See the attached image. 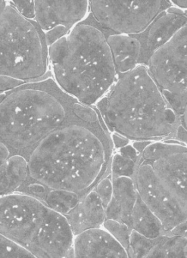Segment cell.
I'll return each instance as SVG.
<instances>
[{
	"mask_svg": "<svg viewBox=\"0 0 187 258\" xmlns=\"http://www.w3.org/2000/svg\"><path fill=\"white\" fill-rule=\"evenodd\" d=\"M0 235L37 258H66L74 236L64 216L37 198H0Z\"/></svg>",
	"mask_w": 187,
	"mask_h": 258,
	"instance_id": "8992f818",
	"label": "cell"
},
{
	"mask_svg": "<svg viewBox=\"0 0 187 258\" xmlns=\"http://www.w3.org/2000/svg\"><path fill=\"white\" fill-rule=\"evenodd\" d=\"M131 143L137 153L134 185L166 234L187 220V145L175 140Z\"/></svg>",
	"mask_w": 187,
	"mask_h": 258,
	"instance_id": "3957f363",
	"label": "cell"
},
{
	"mask_svg": "<svg viewBox=\"0 0 187 258\" xmlns=\"http://www.w3.org/2000/svg\"><path fill=\"white\" fill-rule=\"evenodd\" d=\"M147 68L178 115L187 102V24L152 55Z\"/></svg>",
	"mask_w": 187,
	"mask_h": 258,
	"instance_id": "ba28073f",
	"label": "cell"
},
{
	"mask_svg": "<svg viewBox=\"0 0 187 258\" xmlns=\"http://www.w3.org/2000/svg\"><path fill=\"white\" fill-rule=\"evenodd\" d=\"M63 40L61 57L49 64L52 78L68 96L94 106L117 77L106 37L89 14Z\"/></svg>",
	"mask_w": 187,
	"mask_h": 258,
	"instance_id": "5b68a950",
	"label": "cell"
},
{
	"mask_svg": "<svg viewBox=\"0 0 187 258\" xmlns=\"http://www.w3.org/2000/svg\"><path fill=\"white\" fill-rule=\"evenodd\" d=\"M186 24V10H179L171 6L158 15L143 32L136 35L141 43L140 66L147 67L152 55Z\"/></svg>",
	"mask_w": 187,
	"mask_h": 258,
	"instance_id": "30bf717a",
	"label": "cell"
},
{
	"mask_svg": "<svg viewBox=\"0 0 187 258\" xmlns=\"http://www.w3.org/2000/svg\"><path fill=\"white\" fill-rule=\"evenodd\" d=\"M117 75L128 73L140 66L141 43L136 35L104 32Z\"/></svg>",
	"mask_w": 187,
	"mask_h": 258,
	"instance_id": "2e32d148",
	"label": "cell"
},
{
	"mask_svg": "<svg viewBox=\"0 0 187 258\" xmlns=\"http://www.w3.org/2000/svg\"><path fill=\"white\" fill-rule=\"evenodd\" d=\"M75 101L52 78L27 83L10 92L0 103V141L11 155L28 159L41 140L73 114Z\"/></svg>",
	"mask_w": 187,
	"mask_h": 258,
	"instance_id": "277c9868",
	"label": "cell"
},
{
	"mask_svg": "<svg viewBox=\"0 0 187 258\" xmlns=\"http://www.w3.org/2000/svg\"><path fill=\"white\" fill-rule=\"evenodd\" d=\"M131 228L134 232L150 239L165 234L159 219L153 214L139 194L131 216Z\"/></svg>",
	"mask_w": 187,
	"mask_h": 258,
	"instance_id": "ac0fdd59",
	"label": "cell"
},
{
	"mask_svg": "<svg viewBox=\"0 0 187 258\" xmlns=\"http://www.w3.org/2000/svg\"><path fill=\"white\" fill-rule=\"evenodd\" d=\"M10 4L15 7L21 16L28 20L35 21V5L34 1H10Z\"/></svg>",
	"mask_w": 187,
	"mask_h": 258,
	"instance_id": "cb8c5ba5",
	"label": "cell"
},
{
	"mask_svg": "<svg viewBox=\"0 0 187 258\" xmlns=\"http://www.w3.org/2000/svg\"><path fill=\"white\" fill-rule=\"evenodd\" d=\"M170 2L172 7L187 11V1H170Z\"/></svg>",
	"mask_w": 187,
	"mask_h": 258,
	"instance_id": "4dcf8cb0",
	"label": "cell"
},
{
	"mask_svg": "<svg viewBox=\"0 0 187 258\" xmlns=\"http://www.w3.org/2000/svg\"><path fill=\"white\" fill-rule=\"evenodd\" d=\"M7 93H6V94H1L0 95V103L3 102V100H4V99H5L6 96H7Z\"/></svg>",
	"mask_w": 187,
	"mask_h": 258,
	"instance_id": "d6a6232c",
	"label": "cell"
},
{
	"mask_svg": "<svg viewBox=\"0 0 187 258\" xmlns=\"http://www.w3.org/2000/svg\"><path fill=\"white\" fill-rule=\"evenodd\" d=\"M49 69L44 32L8 2L0 16V75L35 82L46 78Z\"/></svg>",
	"mask_w": 187,
	"mask_h": 258,
	"instance_id": "52a82bcc",
	"label": "cell"
},
{
	"mask_svg": "<svg viewBox=\"0 0 187 258\" xmlns=\"http://www.w3.org/2000/svg\"><path fill=\"white\" fill-rule=\"evenodd\" d=\"M93 190L99 196V199L105 209L109 205L113 196V184L111 174L102 179Z\"/></svg>",
	"mask_w": 187,
	"mask_h": 258,
	"instance_id": "603a6c76",
	"label": "cell"
},
{
	"mask_svg": "<svg viewBox=\"0 0 187 258\" xmlns=\"http://www.w3.org/2000/svg\"><path fill=\"white\" fill-rule=\"evenodd\" d=\"M7 4H8V1H0V16L2 14L4 10H5Z\"/></svg>",
	"mask_w": 187,
	"mask_h": 258,
	"instance_id": "1f68e13d",
	"label": "cell"
},
{
	"mask_svg": "<svg viewBox=\"0 0 187 258\" xmlns=\"http://www.w3.org/2000/svg\"><path fill=\"white\" fill-rule=\"evenodd\" d=\"M10 156H11V153L10 150L2 142L0 141V165H2Z\"/></svg>",
	"mask_w": 187,
	"mask_h": 258,
	"instance_id": "f546056e",
	"label": "cell"
},
{
	"mask_svg": "<svg viewBox=\"0 0 187 258\" xmlns=\"http://www.w3.org/2000/svg\"><path fill=\"white\" fill-rule=\"evenodd\" d=\"M90 15L102 31L111 34H141L163 11L171 7L170 1H89Z\"/></svg>",
	"mask_w": 187,
	"mask_h": 258,
	"instance_id": "9c48e42d",
	"label": "cell"
},
{
	"mask_svg": "<svg viewBox=\"0 0 187 258\" xmlns=\"http://www.w3.org/2000/svg\"><path fill=\"white\" fill-rule=\"evenodd\" d=\"M72 250L73 258H128L125 249L103 228L75 236Z\"/></svg>",
	"mask_w": 187,
	"mask_h": 258,
	"instance_id": "4fadbf2b",
	"label": "cell"
},
{
	"mask_svg": "<svg viewBox=\"0 0 187 258\" xmlns=\"http://www.w3.org/2000/svg\"><path fill=\"white\" fill-rule=\"evenodd\" d=\"M94 107L110 134L130 142L174 140L179 126L177 114L141 64L117 75Z\"/></svg>",
	"mask_w": 187,
	"mask_h": 258,
	"instance_id": "7a4b0ae2",
	"label": "cell"
},
{
	"mask_svg": "<svg viewBox=\"0 0 187 258\" xmlns=\"http://www.w3.org/2000/svg\"><path fill=\"white\" fill-rule=\"evenodd\" d=\"M126 251L128 258H187V238L166 233L150 239L132 231Z\"/></svg>",
	"mask_w": 187,
	"mask_h": 258,
	"instance_id": "7c38bea8",
	"label": "cell"
},
{
	"mask_svg": "<svg viewBox=\"0 0 187 258\" xmlns=\"http://www.w3.org/2000/svg\"><path fill=\"white\" fill-rule=\"evenodd\" d=\"M0 258H37L0 235Z\"/></svg>",
	"mask_w": 187,
	"mask_h": 258,
	"instance_id": "7402d4cb",
	"label": "cell"
},
{
	"mask_svg": "<svg viewBox=\"0 0 187 258\" xmlns=\"http://www.w3.org/2000/svg\"><path fill=\"white\" fill-rule=\"evenodd\" d=\"M70 30L67 27L58 25V26L55 27L49 31L44 32L45 38H46L48 47L52 46L53 43L63 38L65 36L67 35Z\"/></svg>",
	"mask_w": 187,
	"mask_h": 258,
	"instance_id": "4316f807",
	"label": "cell"
},
{
	"mask_svg": "<svg viewBox=\"0 0 187 258\" xmlns=\"http://www.w3.org/2000/svg\"><path fill=\"white\" fill-rule=\"evenodd\" d=\"M69 120L41 140L27 160L33 180L83 199L111 174L114 149L94 106L75 100Z\"/></svg>",
	"mask_w": 187,
	"mask_h": 258,
	"instance_id": "6da1fadb",
	"label": "cell"
},
{
	"mask_svg": "<svg viewBox=\"0 0 187 258\" xmlns=\"http://www.w3.org/2000/svg\"><path fill=\"white\" fill-rule=\"evenodd\" d=\"M81 199L77 193L49 188L42 202L55 212L66 216L75 208Z\"/></svg>",
	"mask_w": 187,
	"mask_h": 258,
	"instance_id": "ffe728a7",
	"label": "cell"
},
{
	"mask_svg": "<svg viewBox=\"0 0 187 258\" xmlns=\"http://www.w3.org/2000/svg\"><path fill=\"white\" fill-rule=\"evenodd\" d=\"M29 178L28 160L22 155H11L0 165V198L17 192Z\"/></svg>",
	"mask_w": 187,
	"mask_h": 258,
	"instance_id": "e0dca14e",
	"label": "cell"
},
{
	"mask_svg": "<svg viewBox=\"0 0 187 258\" xmlns=\"http://www.w3.org/2000/svg\"><path fill=\"white\" fill-rule=\"evenodd\" d=\"M167 233L171 234V235H179V236L187 238V220L181 224L178 225L174 229L170 230Z\"/></svg>",
	"mask_w": 187,
	"mask_h": 258,
	"instance_id": "f1b7e54d",
	"label": "cell"
},
{
	"mask_svg": "<svg viewBox=\"0 0 187 258\" xmlns=\"http://www.w3.org/2000/svg\"><path fill=\"white\" fill-rule=\"evenodd\" d=\"M113 196L105 208L106 220L123 223L131 228V216L137 202V188L132 179L117 177L112 179Z\"/></svg>",
	"mask_w": 187,
	"mask_h": 258,
	"instance_id": "9a60e30c",
	"label": "cell"
},
{
	"mask_svg": "<svg viewBox=\"0 0 187 258\" xmlns=\"http://www.w3.org/2000/svg\"><path fill=\"white\" fill-rule=\"evenodd\" d=\"M64 217L75 237L87 231L102 229L106 220L105 208L94 190Z\"/></svg>",
	"mask_w": 187,
	"mask_h": 258,
	"instance_id": "5bb4252c",
	"label": "cell"
},
{
	"mask_svg": "<svg viewBox=\"0 0 187 258\" xmlns=\"http://www.w3.org/2000/svg\"><path fill=\"white\" fill-rule=\"evenodd\" d=\"M111 141H112L113 146H114V150L120 149V148L128 146L131 142L128 141L126 139L123 137H119L115 134H111Z\"/></svg>",
	"mask_w": 187,
	"mask_h": 258,
	"instance_id": "83f0119b",
	"label": "cell"
},
{
	"mask_svg": "<svg viewBox=\"0 0 187 258\" xmlns=\"http://www.w3.org/2000/svg\"><path fill=\"white\" fill-rule=\"evenodd\" d=\"M27 84L25 81L12 77L0 75V95L6 94Z\"/></svg>",
	"mask_w": 187,
	"mask_h": 258,
	"instance_id": "484cf974",
	"label": "cell"
},
{
	"mask_svg": "<svg viewBox=\"0 0 187 258\" xmlns=\"http://www.w3.org/2000/svg\"><path fill=\"white\" fill-rule=\"evenodd\" d=\"M35 22L43 32L58 25L69 29L90 14L89 1H34Z\"/></svg>",
	"mask_w": 187,
	"mask_h": 258,
	"instance_id": "8fae6325",
	"label": "cell"
},
{
	"mask_svg": "<svg viewBox=\"0 0 187 258\" xmlns=\"http://www.w3.org/2000/svg\"><path fill=\"white\" fill-rule=\"evenodd\" d=\"M137 153L132 143L114 150L111 163V179L128 177L133 179L135 172Z\"/></svg>",
	"mask_w": 187,
	"mask_h": 258,
	"instance_id": "d6986e66",
	"label": "cell"
},
{
	"mask_svg": "<svg viewBox=\"0 0 187 258\" xmlns=\"http://www.w3.org/2000/svg\"><path fill=\"white\" fill-rule=\"evenodd\" d=\"M102 228L105 229L111 236L114 237L116 241L125 249V250H128L131 235L132 233V229L123 223L109 220H105Z\"/></svg>",
	"mask_w": 187,
	"mask_h": 258,
	"instance_id": "44dd1931",
	"label": "cell"
},
{
	"mask_svg": "<svg viewBox=\"0 0 187 258\" xmlns=\"http://www.w3.org/2000/svg\"><path fill=\"white\" fill-rule=\"evenodd\" d=\"M178 117L179 126L176 131L174 140L187 145V102L182 107V110L178 114Z\"/></svg>",
	"mask_w": 187,
	"mask_h": 258,
	"instance_id": "d4e9b609",
	"label": "cell"
}]
</instances>
